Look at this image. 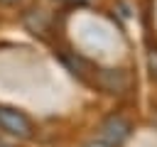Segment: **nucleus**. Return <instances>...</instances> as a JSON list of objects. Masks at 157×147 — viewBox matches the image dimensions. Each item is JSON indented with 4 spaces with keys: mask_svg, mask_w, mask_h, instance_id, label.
Instances as JSON below:
<instances>
[{
    "mask_svg": "<svg viewBox=\"0 0 157 147\" xmlns=\"http://www.w3.org/2000/svg\"><path fill=\"white\" fill-rule=\"evenodd\" d=\"M0 127L5 130V132H10V135H15V137H20V140H27V137H32V120L22 113V110H17V108H7V105H0Z\"/></svg>",
    "mask_w": 157,
    "mask_h": 147,
    "instance_id": "f257e3e1",
    "label": "nucleus"
},
{
    "mask_svg": "<svg viewBox=\"0 0 157 147\" xmlns=\"http://www.w3.org/2000/svg\"><path fill=\"white\" fill-rule=\"evenodd\" d=\"M128 135H130V123H128L125 118H120V115H110V118L101 125V137H103V142L110 145V147L123 145Z\"/></svg>",
    "mask_w": 157,
    "mask_h": 147,
    "instance_id": "f03ea898",
    "label": "nucleus"
},
{
    "mask_svg": "<svg viewBox=\"0 0 157 147\" xmlns=\"http://www.w3.org/2000/svg\"><path fill=\"white\" fill-rule=\"evenodd\" d=\"M98 86L108 93H125L130 88V76L120 69H105L98 74Z\"/></svg>",
    "mask_w": 157,
    "mask_h": 147,
    "instance_id": "7ed1b4c3",
    "label": "nucleus"
},
{
    "mask_svg": "<svg viewBox=\"0 0 157 147\" xmlns=\"http://www.w3.org/2000/svg\"><path fill=\"white\" fill-rule=\"evenodd\" d=\"M147 66H150L152 78H157V47H150V51H147Z\"/></svg>",
    "mask_w": 157,
    "mask_h": 147,
    "instance_id": "20e7f679",
    "label": "nucleus"
},
{
    "mask_svg": "<svg viewBox=\"0 0 157 147\" xmlns=\"http://www.w3.org/2000/svg\"><path fill=\"white\" fill-rule=\"evenodd\" d=\"M83 147H110V145H105L103 140H98V142H88V145H83Z\"/></svg>",
    "mask_w": 157,
    "mask_h": 147,
    "instance_id": "39448f33",
    "label": "nucleus"
},
{
    "mask_svg": "<svg viewBox=\"0 0 157 147\" xmlns=\"http://www.w3.org/2000/svg\"><path fill=\"white\" fill-rule=\"evenodd\" d=\"M66 2H71V5H88L91 0H66Z\"/></svg>",
    "mask_w": 157,
    "mask_h": 147,
    "instance_id": "423d86ee",
    "label": "nucleus"
},
{
    "mask_svg": "<svg viewBox=\"0 0 157 147\" xmlns=\"http://www.w3.org/2000/svg\"><path fill=\"white\" fill-rule=\"evenodd\" d=\"M0 2H17V0H0Z\"/></svg>",
    "mask_w": 157,
    "mask_h": 147,
    "instance_id": "0eeeda50",
    "label": "nucleus"
},
{
    "mask_svg": "<svg viewBox=\"0 0 157 147\" xmlns=\"http://www.w3.org/2000/svg\"><path fill=\"white\" fill-rule=\"evenodd\" d=\"M0 147H7V145H5V142H0Z\"/></svg>",
    "mask_w": 157,
    "mask_h": 147,
    "instance_id": "6e6552de",
    "label": "nucleus"
}]
</instances>
